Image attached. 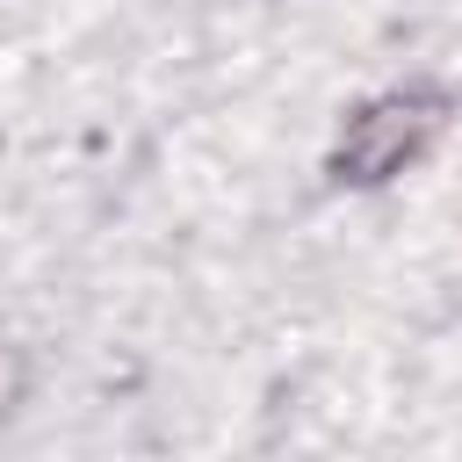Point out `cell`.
Here are the masks:
<instances>
[{
  "instance_id": "cell-1",
  "label": "cell",
  "mask_w": 462,
  "mask_h": 462,
  "mask_svg": "<svg viewBox=\"0 0 462 462\" xmlns=\"http://www.w3.org/2000/svg\"><path fill=\"white\" fill-rule=\"evenodd\" d=\"M440 130V101L433 94H383L368 101L346 137H339V180H390L404 159L426 152V137Z\"/></svg>"
},
{
  "instance_id": "cell-2",
  "label": "cell",
  "mask_w": 462,
  "mask_h": 462,
  "mask_svg": "<svg viewBox=\"0 0 462 462\" xmlns=\"http://www.w3.org/2000/svg\"><path fill=\"white\" fill-rule=\"evenodd\" d=\"M7 397H14V361L0 354V411H7Z\"/></svg>"
}]
</instances>
